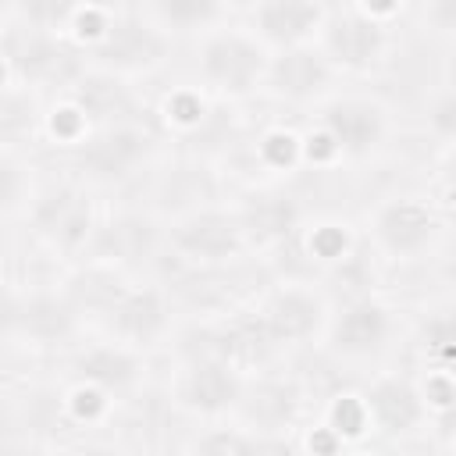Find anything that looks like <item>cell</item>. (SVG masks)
<instances>
[{
	"label": "cell",
	"instance_id": "obj_1",
	"mask_svg": "<svg viewBox=\"0 0 456 456\" xmlns=\"http://www.w3.org/2000/svg\"><path fill=\"white\" fill-rule=\"evenodd\" d=\"M267 61H271V50L256 43L249 28H232V25H217L203 32L196 50V71L203 89L228 100H242L264 89Z\"/></svg>",
	"mask_w": 456,
	"mask_h": 456
},
{
	"label": "cell",
	"instance_id": "obj_2",
	"mask_svg": "<svg viewBox=\"0 0 456 456\" xmlns=\"http://www.w3.org/2000/svg\"><path fill=\"white\" fill-rule=\"evenodd\" d=\"M167 50H171V36L160 32L139 7L132 11L114 7L110 25L89 46V57L100 68V75L125 78V75H146L160 68L167 61Z\"/></svg>",
	"mask_w": 456,
	"mask_h": 456
},
{
	"label": "cell",
	"instance_id": "obj_3",
	"mask_svg": "<svg viewBox=\"0 0 456 456\" xmlns=\"http://www.w3.org/2000/svg\"><path fill=\"white\" fill-rule=\"evenodd\" d=\"M388 43H392L388 21L374 18L367 4H342V7H328L314 46L324 53V61L335 71L360 75L385 61Z\"/></svg>",
	"mask_w": 456,
	"mask_h": 456
},
{
	"label": "cell",
	"instance_id": "obj_4",
	"mask_svg": "<svg viewBox=\"0 0 456 456\" xmlns=\"http://www.w3.org/2000/svg\"><path fill=\"white\" fill-rule=\"evenodd\" d=\"M167 242L182 260L203 264V267L228 264L246 249L239 214L221 210V207H196V210L182 214L167 228Z\"/></svg>",
	"mask_w": 456,
	"mask_h": 456
},
{
	"label": "cell",
	"instance_id": "obj_5",
	"mask_svg": "<svg viewBox=\"0 0 456 456\" xmlns=\"http://www.w3.org/2000/svg\"><path fill=\"white\" fill-rule=\"evenodd\" d=\"M100 317H103V328L110 331V338L135 353L160 342L164 331L171 328V306H167L164 292L153 285L118 289L107 299V306L100 310Z\"/></svg>",
	"mask_w": 456,
	"mask_h": 456
},
{
	"label": "cell",
	"instance_id": "obj_6",
	"mask_svg": "<svg viewBox=\"0 0 456 456\" xmlns=\"http://www.w3.org/2000/svg\"><path fill=\"white\" fill-rule=\"evenodd\" d=\"M32 228L50 249H61L68 256L82 253L89 249V239L96 232L93 203L78 185H57L32 203Z\"/></svg>",
	"mask_w": 456,
	"mask_h": 456
},
{
	"label": "cell",
	"instance_id": "obj_7",
	"mask_svg": "<svg viewBox=\"0 0 456 456\" xmlns=\"http://www.w3.org/2000/svg\"><path fill=\"white\" fill-rule=\"evenodd\" d=\"M370 235L388 256L410 260V256H420L424 249L435 246V239L442 235V217L424 200L395 196L374 210Z\"/></svg>",
	"mask_w": 456,
	"mask_h": 456
},
{
	"label": "cell",
	"instance_id": "obj_8",
	"mask_svg": "<svg viewBox=\"0 0 456 456\" xmlns=\"http://www.w3.org/2000/svg\"><path fill=\"white\" fill-rule=\"evenodd\" d=\"M246 388L242 370L214 356H192L175 378V399L182 410L200 417H224L239 406Z\"/></svg>",
	"mask_w": 456,
	"mask_h": 456
},
{
	"label": "cell",
	"instance_id": "obj_9",
	"mask_svg": "<svg viewBox=\"0 0 456 456\" xmlns=\"http://www.w3.org/2000/svg\"><path fill=\"white\" fill-rule=\"evenodd\" d=\"M328 4L317 0H260L249 7V32L271 53L314 46L324 25Z\"/></svg>",
	"mask_w": 456,
	"mask_h": 456
},
{
	"label": "cell",
	"instance_id": "obj_10",
	"mask_svg": "<svg viewBox=\"0 0 456 456\" xmlns=\"http://www.w3.org/2000/svg\"><path fill=\"white\" fill-rule=\"evenodd\" d=\"M75 150H78V167L89 178L118 182V178H128L150 157L153 139L139 125H125L121 121V125H100Z\"/></svg>",
	"mask_w": 456,
	"mask_h": 456
},
{
	"label": "cell",
	"instance_id": "obj_11",
	"mask_svg": "<svg viewBox=\"0 0 456 456\" xmlns=\"http://www.w3.org/2000/svg\"><path fill=\"white\" fill-rule=\"evenodd\" d=\"M256 317H260V324L274 346H299V342L324 335V324L331 314H328V303L314 289L281 285L278 292H271L264 299Z\"/></svg>",
	"mask_w": 456,
	"mask_h": 456
},
{
	"label": "cell",
	"instance_id": "obj_12",
	"mask_svg": "<svg viewBox=\"0 0 456 456\" xmlns=\"http://www.w3.org/2000/svg\"><path fill=\"white\" fill-rule=\"evenodd\" d=\"M321 132L331 139L338 157H370L388 132L385 107L363 96H338L321 110Z\"/></svg>",
	"mask_w": 456,
	"mask_h": 456
},
{
	"label": "cell",
	"instance_id": "obj_13",
	"mask_svg": "<svg viewBox=\"0 0 456 456\" xmlns=\"http://www.w3.org/2000/svg\"><path fill=\"white\" fill-rule=\"evenodd\" d=\"M392 328H395L392 310L381 299L363 296V299L346 303L338 314H331L324 324V335H328L331 353L363 360V356H378L388 346Z\"/></svg>",
	"mask_w": 456,
	"mask_h": 456
},
{
	"label": "cell",
	"instance_id": "obj_14",
	"mask_svg": "<svg viewBox=\"0 0 456 456\" xmlns=\"http://www.w3.org/2000/svg\"><path fill=\"white\" fill-rule=\"evenodd\" d=\"M331 78H335V68L324 61L317 46H296V50L271 53L264 89L285 103H314L331 89Z\"/></svg>",
	"mask_w": 456,
	"mask_h": 456
},
{
	"label": "cell",
	"instance_id": "obj_15",
	"mask_svg": "<svg viewBox=\"0 0 456 456\" xmlns=\"http://www.w3.org/2000/svg\"><path fill=\"white\" fill-rule=\"evenodd\" d=\"M360 399L367 406L370 428L388 435V438L410 435V431H417L428 420V406L420 399V388L410 378H403V374L374 378Z\"/></svg>",
	"mask_w": 456,
	"mask_h": 456
},
{
	"label": "cell",
	"instance_id": "obj_16",
	"mask_svg": "<svg viewBox=\"0 0 456 456\" xmlns=\"http://www.w3.org/2000/svg\"><path fill=\"white\" fill-rule=\"evenodd\" d=\"M71 374L78 385L118 395V392L135 388V381L142 378V356L128 346H118V342L89 346L71 360Z\"/></svg>",
	"mask_w": 456,
	"mask_h": 456
},
{
	"label": "cell",
	"instance_id": "obj_17",
	"mask_svg": "<svg viewBox=\"0 0 456 456\" xmlns=\"http://www.w3.org/2000/svg\"><path fill=\"white\" fill-rule=\"evenodd\" d=\"M246 420V431L253 435H278L285 428H292V420L299 417V392L292 381H278V378H264L256 385L242 388V399L235 406Z\"/></svg>",
	"mask_w": 456,
	"mask_h": 456
},
{
	"label": "cell",
	"instance_id": "obj_18",
	"mask_svg": "<svg viewBox=\"0 0 456 456\" xmlns=\"http://www.w3.org/2000/svg\"><path fill=\"white\" fill-rule=\"evenodd\" d=\"M239 214V224H242V239H246V249L249 246H278L285 242L296 228H299V203L292 196H253Z\"/></svg>",
	"mask_w": 456,
	"mask_h": 456
},
{
	"label": "cell",
	"instance_id": "obj_19",
	"mask_svg": "<svg viewBox=\"0 0 456 456\" xmlns=\"http://www.w3.org/2000/svg\"><path fill=\"white\" fill-rule=\"evenodd\" d=\"M157 228L139 214H121L107 224H100L89 239V253H96L107 264H139L153 253Z\"/></svg>",
	"mask_w": 456,
	"mask_h": 456
},
{
	"label": "cell",
	"instance_id": "obj_20",
	"mask_svg": "<svg viewBox=\"0 0 456 456\" xmlns=\"http://www.w3.org/2000/svg\"><path fill=\"white\" fill-rule=\"evenodd\" d=\"M160 32H182V28H200L210 32L217 25H224L228 7L214 4V0H160V4H142L139 7Z\"/></svg>",
	"mask_w": 456,
	"mask_h": 456
},
{
	"label": "cell",
	"instance_id": "obj_21",
	"mask_svg": "<svg viewBox=\"0 0 456 456\" xmlns=\"http://www.w3.org/2000/svg\"><path fill=\"white\" fill-rule=\"evenodd\" d=\"M75 303L71 299H57V296H25V321H21V335H32L39 342H53V338H68L75 328Z\"/></svg>",
	"mask_w": 456,
	"mask_h": 456
},
{
	"label": "cell",
	"instance_id": "obj_22",
	"mask_svg": "<svg viewBox=\"0 0 456 456\" xmlns=\"http://www.w3.org/2000/svg\"><path fill=\"white\" fill-rule=\"evenodd\" d=\"M271 442L246 428H210L192 442V456H267Z\"/></svg>",
	"mask_w": 456,
	"mask_h": 456
},
{
	"label": "cell",
	"instance_id": "obj_23",
	"mask_svg": "<svg viewBox=\"0 0 456 456\" xmlns=\"http://www.w3.org/2000/svg\"><path fill=\"white\" fill-rule=\"evenodd\" d=\"M324 428L346 445V442H360L370 431V417L360 395H335L328 413H324Z\"/></svg>",
	"mask_w": 456,
	"mask_h": 456
},
{
	"label": "cell",
	"instance_id": "obj_24",
	"mask_svg": "<svg viewBox=\"0 0 456 456\" xmlns=\"http://www.w3.org/2000/svg\"><path fill=\"white\" fill-rule=\"evenodd\" d=\"M256 157L264 167L271 171H292L296 164H303V139L285 132V128H271L260 146H256Z\"/></svg>",
	"mask_w": 456,
	"mask_h": 456
},
{
	"label": "cell",
	"instance_id": "obj_25",
	"mask_svg": "<svg viewBox=\"0 0 456 456\" xmlns=\"http://www.w3.org/2000/svg\"><path fill=\"white\" fill-rule=\"evenodd\" d=\"M25 200H28V175L18 157L0 150V217L21 210Z\"/></svg>",
	"mask_w": 456,
	"mask_h": 456
},
{
	"label": "cell",
	"instance_id": "obj_26",
	"mask_svg": "<svg viewBox=\"0 0 456 456\" xmlns=\"http://www.w3.org/2000/svg\"><path fill=\"white\" fill-rule=\"evenodd\" d=\"M164 118H167V125H175V128H182V132L196 128V125L207 118V100H203V93H200V89H175V93L164 100Z\"/></svg>",
	"mask_w": 456,
	"mask_h": 456
},
{
	"label": "cell",
	"instance_id": "obj_27",
	"mask_svg": "<svg viewBox=\"0 0 456 456\" xmlns=\"http://www.w3.org/2000/svg\"><path fill=\"white\" fill-rule=\"evenodd\" d=\"M306 249H310L321 264L342 260V256L349 253V232H346V224H335V221L317 224V228L310 232V239H306Z\"/></svg>",
	"mask_w": 456,
	"mask_h": 456
},
{
	"label": "cell",
	"instance_id": "obj_28",
	"mask_svg": "<svg viewBox=\"0 0 456 456\" xmlns=\"http://www.w3.org/2000/svg\"><path fill=\"white\" fill-rule=\"evenodd\" d=\"M420 388V399L428 406V417L431 413H449L452 410V399H456V388H452V374L445 367H435L428 370V381L417 385Z\"/></svg>",
	"mask_w": 456,
	"mask_h": 456
},
{
	"label": "cell",
	"instance_id": "obj_29",
	"mask_svg": "<svg viewBox=\"0 0 456 456\" xmlns=\"http://www.w3.org/2000/svg\"><path fill=\"white\" fill-rule=\"evenodd\" d=\"M46 128H50L61 142H71V146H78V142L89 135V121H86V114H82L75 103L57 107V110L46 118Z\"/></svg>",
	"mask_w": 456,
	"mask_h": 456
},
{
	"label": "cell",
	"instance_id": "obj_30",
	"mask_svg": "<svg viewBox=\"0 0 456 456\" xmlns=\"http://www.w3.org/2000/svg\"><path fill=\"white\" fill-rule=\"evenodd\" d=\"M21 321H25V296H18L14 289L0 285V342L18 338L21 335Z\"/></svg>",
	"mask_w": 456,
	"mask_h": 456
},
{
	"label": "cell",
	"instance_id": "obj_31",
	"mask_svg": "<svg viewBox=\"0 0 456 456\" xmlns=\"http://www.w3.org/2000/svg\"><path fill=\"white\" fill-rule=\"evenodd\" d=\"M107 406H110L107 392L89 388V385H75V392H71V413H75L78 420H96Z\"/></svg>",
	"mask_w": 456,
	"mask_h": 456
},
{
	"label": "cell",
	"instance_id": "obj_32",
	"mask_svg": "<svg viewBox=\"0 0 456 456\" xmlns=\"http://www.w3.org/2000/svg\"><path fill=\"white\" fill-rule=\"evenodd\" d=\"M303 160H310V164H328V160H342V157H338V150L331 146V139L317 128L314 135L303 139Z\"/></svg>",
	"mask_w": 456,
	"mask_h": 456
}]
</instances>
